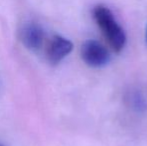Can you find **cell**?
I'll return each mask as SVG.
<instances>
[{
    "instance_id": "cell-5",
    "label": "cell",
    "mask_w": 147,
    "mask_h": 146,
    "mask_svg": "<svg viewBox=\"0 0 147 146\" xmlns=\"http://www.w3.org/2000/svg\"><path fill=\"white\" fill-rule=\"evenodd\" d=\"M0 146H4V145H2V144H0Z\"/></svg>"
},
{
    "instance_id": "cell-3",
    "label": "cell",
    "mask_w": 147,
    "mask_h": 146,
    "mask_svg": "<svg viewBox=\"0 0 147 146\" xmlns=\"http://www.w3.org/2000/svg\"><path fill=\"white\" fill-rule=\"evenodd\" d=\"M73 49V44L70 40L60 35L52 36L46 45V57L53 65L58 64Z\"/></svg>"
},
{
    "instance_id": "cell-4",
    "label": "cell",
    "mask_w": 147,
    "mask_h": 146,
    "mask_svg": "<svg viewBox=\"0 0 147 146\" xmlns=\"http://www.w3.org/2000/svg\"><path fill=\"white\" fill-rule=\"evenodd\" d=\"M19 37L22 44L31 51H36L41 48L43 44L44 33L39 24L29 22L22 26L19 32Z\"/></svg>"
},
{
    "instance_id": "cell-1",
    "label": "cell",
    "mask_w": 147,
    "mask_h": 146,
    "mask_svg": "<svg viewBox=\"0 0 147 146\" xmlns=\"http://www.w3.org/2000/svg\"><path fill=\"white\" fill-rule=\"evenodd\" d=\"M93 17L111 48L116 53L121 52L126 44V35L112 12L106 6L98 5L93 10Z\"/></svg>"
},
{
    "instance_id": "cell-6",
    "label": "cell",
    "mask_w": 147,
    "mask_h": 146,
    "mask_svg": "<svg viewBox=\"0 0 147 146\" xmlns=\"http://www.w3.org/2000/svg\"><path fill=\"white\" fill-rule=\"evenodd\" d=\"M146 37H147V31H146Z\"/></svg>"
},
{
    "instance_id": "cell-2",
    "label": "cell",
    "mask_w": 147,
    "mask_h": 146,
    "mask_svg": "<svg viewBox=\"0 0 147 146\" xmlns=\"http://www.w3.org/2000/svg\"><path fill=\"white\" fill-rule=\"evenodd\" d=\"M81 57L90 67H102L110 61L109 51L96 40H87L82 44Z\"/></svg>"
}]
</instances>
